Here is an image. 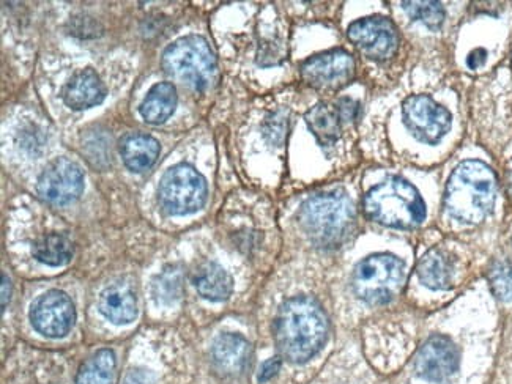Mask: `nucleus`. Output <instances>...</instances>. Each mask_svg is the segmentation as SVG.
<instances>
[{"label": "nucleus", "instance_id": "f257e3e1", "mask_svg": "<svg viewBox=\"0 0 512 384\" xmlns=\"http://www.w3.org/2000/svg\"><path fill=\"white\" fill-rule=\"evenodd\" d=\"M327 336V315L316 301L297 296L282 304L275 323L276 345L282 358L303 364L322 350Z\"/></svg>", "mask_w": 512, "mask_h": 384}, {"label": "nucleus", "instance_id": "f03ea898", "mask_svg": "<svg viewBox=\"0 0 512 384\" xmlns=\"http://www.w3.org/2000/svg\"><path fill=\"white\" fill-rule=\"evenodd\" d=\"M497 199V177L481 161H464L446 185L445 207L451 218L478 224L487 218Z\"/></svg>", "mask_w": 512, "mask_h": 384}, {"label": "nucleus", "instance_id": "7ed1b4c3", "mask_svg": "<svg viewBox=\"0 0 512 384\" xmlns=\"http://www.w3.org/2000/svg\"><path fill=\"white\" fill-rule=\"evenodd\" d=\"M300 224L312 243L336 248L352 232L355 208L344 192H325L306 200L300 210Z\"/></svg>", "mask_w": 512, "mask_h": 384}, {"label": "nucleus", "instance_id": "20e7f679", "mask_svg": "<svg viewBox=\"0 0 512 384\" xmlns=\"http://www.w3.org/2000/svg\"><path fill=\"white\" fill-rule=\"evenodd\" d=\"M364 211L372 221L394 229H415L426 218L420 194L399 177L374 186L364 197Z\"/></svg>", "mask_w": 512, "mask_h": 384}, {"label": "nucleus", "instance_id": "39448f33", "mask_svg": "<svg viewBox=\"0 0 512 384\" xmlns=\"http://www.w3.org/2000/svg\"><path fill=\"white\" fill-rule=\"evenodd\" d=\"M163 67L175 81L194 90H207L216 79V59L202 37L180 38L164 52Z\"/></svg>", "mask_w": 512, "mask_h": 384}, {"label": "nucleus", "instance_id": "423d86ee", "mask_svg": "<svg viewBox=\"0 0 512 384\" xmlns=\"http://www.w3.org/2000/svg\"><path fill=\"white\" fill-rule=\"evenodd\" d=\"M404 276V263L394 255H371L353 273V290L364 303L374 306L390 303L399 292Z\"/></svg>", "mask_w": 512, "mask_h": 384}, {"label": "nucleus", "instance_id": "0eeeda50", "mask_svg": "<svg viewBox=\"0 0 512 384\" xmlns=\"http://www.w3.org/2000/svg\"><path fill=\"white\" fill-rule=\"evenodd\" d=\"M207 183L194 167L179 164L167 170L160 183L161 207L172 216H186L204 207Z\"/></svg>", "mask_w": 512, "mask_h": 384}, {"label": "nucleus", "instance_id": "6e6552de", "mask_svg": "<svg viewBox=\"0 0 512 384\" xmlns=\"http://www.w3.org/2000/svg\"><path fill=\"white\" fill-rule=\"evenodd\" d=\"M404 122L418 141L437 144L448 134L453 117L448 109L435 103L431 96H410L402 108Z\"/></svg>", "mask_w": 512, "mask_h": 384}, {"label": "nucleus", "instance_id": "1a4fd4ad", "mask_svg": "<svg viewBox=\"0 0 512 384\" xmlns=\"http://www.w3.org/2000/svg\"><path fill=\"white\" fill-rule=\"evenodd\" d=\"M349 40L369 59H391L399 48V35L391 21L382 16L358 19L347 30Z\"/></svg>", "mask_w": 512, "mask_h": 384}, {"label": "nucleus", "instance_id": "9d476101", "mask_svg": "<svg viewBox=\"0 0 512 384\" xmlns=\"http://www.w3.org/2000/svg\"><path fill=\"white\" fill-rule=\"evenodd\" d=\"M355 60L342 49L323 52L301 65V78L317 90H339L352 81Z\"/></svg>", "mask_w": 512, "mask_h": 384}, {"label": "nucleus", "instance_id": "9b49d317", "mask_svg": "<svg viewBox=\"0 0 512 384\" xmlns=\"http://www.w3.org/2000/svg\"><path fill=\"white\" fill-rule=\"evenodd\" d=\"M38 194L46 202L67 205L75 202L84 191V174L78 164L70 159L52 161L38 178Z\"/></svg>", "mask_w": 512, "mask_h": 384}, {"label": "nucleus", "instance_id": "f8f14e48", "mask_svg": "<svg viewBox=\"0 0 512 384\" xmlns=\"http://www.w3.org/2000/svg\"><path fill=\"white\" fill-rule=\"evenodd\" d=\"M75 320V306L68 295L59 290H51L40 296L30 309V322L34 328L51 339L67 336Z\"/></svg>", "mask_w": 512, "mask_h": 384}, {"label": "nucleus", "instance_id": "ddd939ff", "mask_svg": "<svg viewBox=\"0 0 512 384\" xmlns=\"http://www.w3.org/2000/svg\"><path fill=\"white\" fill-rule=\"evenodd\" d=\"M415 370L424 380L446 383L459 370V351L453 340L445 336H432L420 348L415 359Z\"/></svg>", "mask_w": 512, "mask_h": 384}, {"label": "nucleus", "instance_id": "4468645a", "mask_svg": "<svg viewBox=\"0 0 512 384\" xmlns=\"http://www.w3.org/2000/svg\"><path fill=\"white\" fill-rule=\"evenodd\" d=\"M216 369L224 375H242L251 359V345L240 334H221L212 347Z\"/></svg>", "mask_w": 512, "mask_h": 384}, {"label": "nucleus", "instance_id": "2eb2a0df", "mask_svg": "<svg viewBox=\"0 0 512 384\" xmlns=\"http://www.w3.org/2000/svg\"><path fill=\"white\" fill-rule=\"evenodd\" d=\"M98 309L114 325H128L138 317L136 295L125 284H112L104 288Z\"/></svg>", "mask_w": 512, "mask_h": 384}, {"label": "nucleus", "instance_id": "dca6fc26", "mask_svg": "<svg viewBox=\"0 0 512 384\" xmlns=\"http://www.w3.org/2000/svg\"><path fill=\"white\" fill-rule=\"evenodd\" d=\"M106 96V89L100 76L93 70H84L75 74L64 89V100L67 106L75 111L97 106Z\"/></svg>", "mask_w": 512, "mask_h": 384}, {"label": "nucleus", "instance_id": "f3484780", "mask_svg": "<svg viewBox=\"0 0 512 384\" xmlns=\"http://www.w3.org/2000/svg\"><path fill=\"white\" fill-rule=\"evenodd\" d=\"M197 293L208 301H226L231 296L234 281L231 274L218 263L207 262L197 266L193 273Z\"/></svg>", "mask_w": 512, "mask_h": 384}, {"label": "nucleus", "instance_id": "a211bd4d", "mask_svg": "<svg viewBox=\"0 0 512 384\" xmlns=\"http://www.w3.org/2000/svg\"><path fill=\"white\" fill-rule=\"evenodd\" d=\"M123 163L133 172H144L156 163L160 155V144L145 134H128L120 142Z\"/></svg>", "mask_w": 512, "mask_h": 384}, {"label": "nucleus", "instance_id": "6ab92c4d", "mask_svg": "<svg viewBox=\"0 0 512 384\" xmlns=\"http://www.w3.org/2000/svg\"><path fill=\"white\" fill-rule=\"evenodd\" d=\"M453 260L442 249L427 252L418 265V276L432 290H446L453 284Z\"/></svg>", "mask_w": 512, "mask_h": 384}, {"label": "nucleus", "instance_id": "aec40b11", "mask_svg": "<svg viewBox=\"0 0 512 384\" xmlns=\"http://www.w3.org/2000/svg\"><path fill=\"white\" fill-rule=\"evenodd\" d=\"M306 123L309 130L316 136L317 142L323 147L336 144L341 136L342 119L338 109L331 108L328 104H317L306 112Z\"/></svg>", "mask_w": 512, "mask_h": 384}, {"label": "nucleus", "instance_id": "412c9836", "mask_svg": "<svg viewBox=\"0 0 512 384\" xmlns=\"http://www.w3.org/2000/svg\"><path fill=\"white\" fill-rule=\"evenodd\" d=\"M175 106H177L175 87L169 82H163V84H156L147 93L144 103L141 104V115L145 122L160 125L174 114Z\"/></svg>", "mask_w": 512, "mask_h": 384}, {"label": "nucleus", "instance_id": "4be33fe9", "mask_svg": "<svg viewBox=\"0 0 512 384\" xmlns=\"http://www.w3.org/2000/svg\"><path fill=\"white\" fill-rule=\"evenodd\" d=\"M32 254L45 265L64 266L73 259V243L65 235L49 233L34 244Z\"/></svg>", "mask_w": 512, "mask_h": 384}, {"label": "nucleus", "instance_id": "5701e85b", "mask_svg": "<svg viewBox=\"0 0 512 384\" xmlns=\"http://www.w3.org/2000/svg\"><path fill=\"white\" fill-rule=\"evenodd\" d=\"M116 373V355L104 348L97 351L86 364L79 369L76 384H112Z\"/></svg>", "mask_w": 512, "mask_h": 384}, {"label": "nucleus", "instance_id": "b1692460", "mask_svg": "<svg viewBox=\"0 0 512 384\" xmlns=\"http://www.w3.org/2000/svg\"><path fill=\"white\" fill-rule=\"evenodd\" d=\"M402 7L410 18L421 21L429 29H438L445 21V8L440 2H404Z\"/></svg>", "mask_w": 512, "mask_h": 384}, {"label": "nucleus", "instance_id": "393cba45", "mask_svg": "<svg viewBox=\"0 0 512 384\" xmlns=\"http://www.w3.org/2000/svg\"><path fill=\"white\" fill-rule=\"evenodd\" d=\"M153 293L160 303L171 304L182 296V274L175 268H167L153 282Z\"/></svg>", "mask_w": 512, "mask_h": 384}, {"label": "nucleus", "instance_id": "a878e982", "mask_svg": "<svg viewBox=\"0 0 512 384\" xmlns=\"http://www.w3.org/2000/svg\"><path fill=\"white\" fill-rule=\"evenodd\" d=\"M489 279L498 300L512 303V266L509 263H497L490 271Z\"/></svg>", "mask_w": 512, "mask_h": 384}, {"label": "nucleus", "instance_id": "bb28decb", "mask_svg": "<svg viewBox=\"0 0 512 384\" xmlns=\"http://www.w3.org/2000/svg\"><path fill=\"white\" fill-rule=\"evenodd\" d=\"M336 109H338L339 115H341L342 122H352V120H355L358 117L360 104H358L357 101L344 98V100H341L336 104Z\"/></svg>", "mask_w": 512, "mask_h": 384}, {"label": "nucleus", "instance_id": "cd10ccee", "mask_svg": "<svg viewBox=\"0 0 512 384\" xmlns=\"http://www.w3.org/2000/svg\"><path fill=\"white\" fill-rule=\"evenodd\" d=\"M281 369V359L271 358L264 362V366L260 369L259 381L260 383H267L271 378L276 377V373Z\"/></svg>", "mask_w": 512, "mask_h": 384}, {"label": "nucleus", "instance_id": "c85d7f7f", "mask_svg": "<svg viewBox=\"0 0 512 384\" xmlns=\"http://www.w3.org/2000/svg\"><path fill=\"white\" fill-rule=\"evenodd\" d=\"M122 384H155V380L145 370H131L127 377L123 378Z\"/></svg>", "mask_w": 512, "mask_h": 384}, {"label": "nucleus", "instance_id": "c756f323", "mask_svg": "<svg viewBox=\"0 0 512 384\" xmlns=\"http://www.w3.org/2000/svg\"><path fill=\"white\" fill-rule=\"evenodd\" d=\"M487 52L486 49H475V51L468 56L467 65L472 68V70H476V68L483 67L484 63H486Z\"/></svg>", "mask_w": 512, "mask_h": 384}, {"label": "nucleus", "instance_id": "7c9ffc66", "mask_svg": "<svg viewBox=\"0 0 512 384\" xmlns=\"http://www.w3.org/2000/svg\"><path fill=\"white\" fill-rule=\"evenodd\" d=\"M8 301H10V279L7 276H2V311H5Z\"/></svg>", "mask_w": 512, "mask_h": 384}, {"label": "nucleus", "instance_id": "2f4dec72", "mask_svg": "<svg viewBox=\"0 0 512 384\" xmlns=\"http://www.w3.org/2000/svg\"><path fill=\"white\" fill-rule=\"evenodd\" d=\"M508 186H509V191H511V194H512V172H511V174L508 175Z\"/></svg>", "mask_w": 512, "mask_h": 384}]
</instances>
